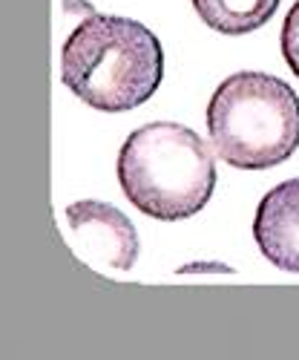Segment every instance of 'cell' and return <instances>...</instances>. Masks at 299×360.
Masks as SVG:
<instances>
[{
    "instance_id": "6da1fadb",
    "label": "cell",
    "mask_w": 299,
    "mask_h": 360,
    "mask_svg": "<svg viewBox=\"0 0 299 360\" xmlns=\"http://www.w3.org/2000/svg\"><path fill=\"white\" fill-rule=\"evenodd\" d=\"M161 78V44L138 20L89 15L64 44L61 81L95 110H133L156 93Z\"/></svg>"
},
{
    "instance_id": "7a4b0ae2",
    "label": "cell",
    "mask_w": 299,
    "mask_h": 360,
    "mask_svg": "<svg viewBox=\"0 0 299 360\" xmlns=\"http://www.w3.org/2000/svg\"><path fill=\"white\" fill-rule=\"evenodd\" d=\"M118 182L124 196L153 219L196 217L216 191L213 150L185 124H144L118 153Z\"/></svg>"
},
{
    "instance_id": "3957f363",
    "label": "cell",
    "mask_w": 299,
    "mask_h": 360,
    "mask_svg": "<svg viewBox=\"0 0 299 360\" xmlns=\"http://www.w3.org/2000/svg\"><path fill=\"white\" fill-rule=\"evenodd\" d=\"M207 133L230 167H277L299 144V98L277 75L236 72L207 104Z\"/></svg>"
},
{
    "instance_id": "277c9868",
    "label": "cell",
    "mask_w": 299,
    "mask_h": 360,
    "mask_svg": "<svg viewBox=\"0 0 299 360\" xmlns=\"http://www.w3.org/2000/svg\"><path fill=\"white\" fill-rule=\"evenodd\" d=\"M67 243L93 268L130 271L138 257L135 225L115 205L84 199L67 207Z\"/></svg>"
},
{
    "instance_id": "5b68a950",
    "label": "cell",
    "mask_w": 299,
    "mask_h": 360,
    "mask_svg": "<svg viewBox=\"0 0 299 360\" xmlns=\"http://www.w3.org/2000/svg\"><path fill=\"white\" fill-rule=\"evenodd\" d=\"M256 245L277 268L299 274V179L267 191L253 219Z\"/></svg>"
},
{
    "instance_id": "8992f818",
    "label": "cell",
    "mask_w": 299,
    "mask_h": 360,
    "mask_svg": "<svg viewBox=\"0 0 299 360\" xmlns=\"http://www.w3.org/2000/svg\"><path fill=\"white\" fill-rule=\"evenodd\" d=\"M196 15L222 35H245L274 18L279 0H193Z\"/></svg>"
},
{
    "instance_id": "52a82bcc",
    "label": "cell",
    "mask_w": 299,
    "mask_h": 360,
    "mask_svg": "<svg viewBox=\"0 0 299 360\" xmlns=\"http://www.w3.org/2000/svg\"><path fill=\"white\" fill-rule=\"evenodd\" d=\"M282 55L291 72L299 78V0L291 6L285 23H282Z\"/></svg>"
}]
</instances>
